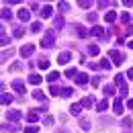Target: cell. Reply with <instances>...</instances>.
<instances>
[{"mask_svg":"<svg viewBox=\"0 0 133 133\" xmlns=\"http://www.w3.org/2000/svg\"><path fill=\"white\" fill-rule=\"evenodd\" d=\"M53 45H55V31L49 29V31L45 33V37L41 39V47H45V49H47V47H53Z\"/></svg>","mask_w":133,"mask_h":133,"instance_id":"cell-1","label":"cell"},{"mask_svg":"<svg viewBox=\"0 0 133 133\" xmlns=\"http://www.w3.org/2000/svg\"><path fill=\"white\" fill-rule=\"evenodd\" d=\"M109 55H111V59H113L115 66H121V64L125 62V55H123L121 51H117V49H111V51H109Z\"/></svg>","mask_w":133,"mask_h":133,"instance_id":"cell-2","label":"cell"},{"mask_svg":"<svg viewBox=\"0 0 133 133\" xmlns=\"http://www.w3.org/2000/svg\"><path fill=\"white\" fill-rule=\"evenodd\" d=\"M33 51H35V45H33V43H27V45H23V47H21L18 53H21V57H31V55H33Z\"/></svg>","mask_w":133,"mask_h":133,"instance_id":"cell-3","label":"cell"},{"mask_svg":"<svg viewBox=\"0 0 133 133\" xmlns=\"http://www.w3.org/2000/svg\"><path fill=\"white\" fill-rule=\"evenodd\" d=\"M6 119H8L10 123H18V121L23 119V115H21V111H15V109H10V111L6 113Z\"/></svg>","mask_w":133,"mask_h":133,"instance_id":"cell-4","label":"cell"},{"mask_svg":"<svg viewBox=\"0 0 133 133\" xmlns=\"http://www.w3.org/2000/svg\"><path fill=\"white\" fill-rule=\"evenodd\" d=\"M72 31H76V33H78V37H80V39H86V37H88V31H86V29H84L82 25H72Z\"/></svg>","mask_w":133,"mask_h":133,"instance_id":"cell-5","label":"cell"},{"mask_svg":"<svg viewBox=\"0 0 133 133\" xmlns=\"http://www.w3.org/2000/svg\"><path fill=\"white\" fill-rule=\"evenodd\" d=\"M12 90H15V92H18V94H25V92H27V90H25L23 80H12Z\"/></svg>","mask_w":133,"mask_h":133,"instance_id":"cell-6","label":"cell"},{"mask_svg":"<svg viewBox=\"0 0 133 133\" xmlns=\"http://www.w3.org/2000/svg\"><path fill=\"white\" fill-rule=\"evenodd\" d=\"M88 82H90V78H88L84 72H78V76H76V84H78V86H86Z\"/></svg>","mask_w":133,"mask_h":133,"instance_id":"cell-7","label":"cell"},{"mask_svg":"<svg viewBox=\"0 0 133 133\" xmlns=\"http://www.w3.org/2000/svg\"><path fill=\"white\" fill-rule=\"evenodd\" d=\"M70 59H72V53H70V51H62V53L57 55V64H62V66L68 64Z\"/></svg>","mask_w":133,"mask_h":133,"instance_id":"cell-8","label":"cell"},{"mask_svg":"<svg viewBox=\"0 0 133 133\" xmlns=\"http://www.w3.org/2000/svg\"><path fill=\"white\" fill-rule=\"evenodd\" d=\"M80 104H82L84 109H90V107H94V96H92V94H88V96H84V98L80 100Z\"/></svg>","mask_w":133,"mask_h":133,"instance_id":"cell-9","label":"cell"},{"mask_svg":"<svg viewBox=\"0 0 133 133\" xmlns=\"http://www.w3.org/2000/svg\"><path fill=\"white\" fill-rule=\"evenodd\" d=\"M90 35L98 37L100 41H104V39H107V37H104V31H102V27H92V29H90Z\"/></svg>","mask_w":133,"mask_h":133,"instance_id":"cell-10","label":"cell"},{"mask_svg":"<svg viewBox=\"0 0 133 133\" xmlns=\"http://www.w3.org/2000/svg\"><path fill=\"white\" fill-rule=\"evenodd\" d=\"M15 53H17L15 49H6V51L2 49V55H0V62H2V64H4V62H8V59H10V57H12Z\"/></svg>","mask_w":133,"mask_h":133,"instance_id":"cell-11","label":"cell"},{"mask_svg":"<svg viewBox=\"0 0 133 133\" xmlns=\"http://www.w3.org/2000/svg\"><path fill=\"white\" fill-rule=\"evenodd\" d=\"M113 111H115L117 115H121V113L125 111V104H123V100H121V98H117V100H115V104H113Z\"/></svg>","mask_w":133,"mask_h":133,"instance_id":"cell-12","label":"cell"},{"mask_svg":"<svg viewBox=\"0 0 133 133\" xmlns=\"http://www.w3.org/2000/svg\"><path fill=\"white\" fill-rule=\"evenodd\" d=\"M27 121H29V123H37V121H39V111L31 109V111H29V115H27Z\"/></svg>","mask_w":133,"mask_h":133,"instance_id":"cell-13","label":"cell"},{"mask_svg":"<svg viewBox=\"0 0 133 133\" xmlns=\"http://www.w3.org/2000/svg\"><path fill=\"white\" fill-rule=\"evenodd\" d=\"M0 102H2V104H10V102H15V96H12V94H8V92H2Z\"/></svg>","mask_w":133,"mask_h":133,"instance_id":"cell-14","label":"cell"},{"mask_svg":"<svg viewBox=\"0 0 133 133\" xmlns=\"http://www.w3.org/2000/svg\"><path fill=\"white\" fill-rule=\"evenodd\" d=\"M10 43V37L4 33V27H2V31H0V45H2V49H4V45H8Z\"/></svg>","mask_w":133,"mask_h":133,"instance_id":"cell-15","label":"cell"},{"mask_svg":"<svg viewBox=\"0 0 133 133\" xmlns=\"http://www.w3.org/2000/svg\"><path fill=\"white\" fill-rule=\"evenodd\" d=\"M51 12H53V6H51V4H47V6H43V8H41V17H43V18L51 17Z\"/></svg>","mask_w":133,"mask_h":133,"instance_id":"cell-16","label":"cell"},{"mask_svg":"<svg viewBox=\"0 0 133 133\" xmlns=\"http://www.w3.org/2000/svg\"><path fill=\"white\" fill-rule=\"evenodd\" d=\"M82 109H84V107L80 104V102H74V104L70 107V113H72V115H80V111H82Z\"/></svg>","mask_w":133,"mask_h":133,"instance_id":"cell-17","label":"cell"},{"mask_svg":"<svg viewBox=\"0 0 133 133\" xmlns=\"http://www.w3.org/2000/svg\"><path fill=\"white\" fill-rule=\"evenodd\" d=\"M104 21L113 25V23H115V21H117V12H115V10H109V12L104 15Z\"/></svg>","mask_w":133,"mask_h":133,"instance_id":"cell-18","label":"cell"},{"mask_svg":"<svg viewBox=\"0 0 133 133\" xmlns=\"http://www.w3.org/2000/svg\"><path fill=\"white\" fill-rule=\"evenodd\" d=\"M41 82H43V78H41L39 74H31V76H29V84H35V86H37V84H41Z\"/></svg>","mask_w":133,"mask_h":133,"instance_id":"cell-19","label":"cell"},{"mask_svg":"<svg viewBox=\"0 0 133 133\" xmlns=\"http://www.w3.org/2000/svg\"><path fill=\"white\" fill-rule=\"evenodd\" d=\"M62 90H64V88H59L57 84H51V86H49V92H51V96H59V94H62Z\"/></svg>","mask_w":133,"mask_h":133,"instance_id":"cell-20","label":"cell"},{"mask_svg":"<svg viewBox=\"0 0 133 133\" xmlns=\"http://www.w3.org/2000/svg\"><path fill=\"white\" fill-rule=\"evenodd\" d=\"M57 10H59L62 15H66L68 10H70V4H68V2H64V0H62V2H57Z\"/></svg>","mask_w":133,"mask_h":133,"instance_id":"cell-21","label":"cell"},{"mask_svg":"<svg viewBox=\"0 0 133 133\" xmlns=\"http://www.w3.org/2000/svg\"><path fill=\"white\" fill-rule=\"evenodd\" d=\"M17 17L21 18V21H29V17H31V12H29L27 8H21V10H18V15H17Z\"/></svg>","mask_w":133,"mask_h":133,"instance_id":"cell-22","label":"cell"},{"mask_svg":"<svg viewBox=\"0 0 133 133\" xmlns=\"http://www.w3.org/2000/svg\"><path fill=\"white\" fill-rule=\"evenodd\" d=\"M107 109H109V100H104V98H102L98 104H96V111H98V113H104Z\"/></svg>","mask_w":133,"mask_h":133,"instance_id":"cell-23","label":"cell"},{"mask_svg":"<svg viewBox=\"0 0 133 133\" xmlns=\"http://www.w3.org/2000/svg\"><path fill=\"white\" fill-rule=\"evenodd\" d=\"M115 84H119V86H121L119 90H123V88H127V86H125V78H123L121 74H117V76H115Z\"/></svg>","mask_w":133,"mask_h":133,"instance_id":"cell-24","label":"cell"},{"mask_svg":"<svg viewBox=\"0 0 133 133\" xmlns=\"http://www.w3.org/2000/svg\"><path fill=\"white\" fill-rule=\"evenodd\" d=\"M102 92H104L107 96H113V94H115V86H111V84H107V86L102 88Z\"/></svg>","mask_w":133,"mask_h":133,"instance_id":"cell-25","label":"cell"},{"mask_svg":"<svg viewBox=\"0 0 133 133\" xmlns=\"http://www.w3.org/2000/svg\"><path fill=\"white\" fill-rule=\"evenodd\" d=\"M33 98H35V100H41V102L45 104V94H43L41 90H35V92H33Z\"/></svg>","mask_w":133,"mask_h":133,"instance_id":"cell-26","label":"cell"},{"mask_svg":"<svg viewBox=\"0 0 133 133\" xmlns=\"http://www.w3.org/2000/svg\"><path fill=\"white\" fill-rule=\"evenodd\" d=\"M18 70H23V64H21V62H12L10 68H8V72H18Z\"/></svg>","mask_w":133,"mask_h":133,"instance_id":"cell-27","label":"cell"},{"mask_svg":"<svg viewBox=\"0 0 133 133\" xmlns=\"http://www.w3.org/2000/svg\"><path fill=\"white\" fill-rule=\"evenodd\" d=\"M131 125H133V119H131V117H125V119L121 121V127H125V129H129Z\"/></svg>","mask_w":133,"mask_h":133,"instance_id":"cell-28","label":"cell"},{"mask_svg":"<svg viewBox=\"0 0 133 133\" xmlns=\"http://www.w3.org/2000/svg\"><path fill=\"white\" fill-rule=\"evenodd\" d=\"M88 53H90V55H98V53H100L98 45H94V43H92V45H88Z\"/></svg>","mask_w":133,"mask_h":133,"instance_id":"cell-29","label":"cell"},{"mask_svg":"<svg viewBox=\"0 0 133 133\" xmlns=\"http://www.w3.org/2000/svg\"><path fill=\"white\" fill-rule=\"evenodd\" d=\"M12 33H15V37H18V39H21V37H23V35H25V29H23V27H15V29H12Z\"/></svg>","mask_w":133,"mask_h":133,"instance_id":"cell-30","label":"cell"},{"mask_svg":"<svg viewBox=\"0 0 133 133\" xmlns=\"http://www.w3.org/2000/svg\"><path fill=\"white\" fill-rule=\"evenodd\" d=\"M53 25H55V29H64V18L55 17V18H53Z\"/></svg>","mask_w":133,"mask_h":133,"instance_id":"cell-31","label":"cell"},{"mask_svg":"<svg viewBox=\"0 0 133 133\" xmlns=\"http://www.w3.org/2000/svg\"><path fill=\"white\" fill-rule=\"evenodd\" d=\"M121 23H123V25H129V23H131L129 12H121Z\"/></svg>","mask_w":133,"mask_h":133,"instance_id":"cell-32","label":"cell"},{"mask_svg":"<svg viewBox=\"0 0 133 133\" xmlns=\"http://www.w3.org/2000/svg\"><path fill=\"white\" fill-rule=\"evenodd\" d=\"M100 70H109V68H111V62H109V59H107V57H102V59H100Z\"/></svg>","mask_w":133,"mask_h":133,"instance_id":"cell-33","label":"cell"},{"mask_svg":"<svg viewBox=\"0 0 133 133\" xmlns=\"http://www.w3.org/2000/svg\"><path fill=\"white\" fill-rule=\"evenodd\" d=\"M111 4H115V2H109V0H100V2H96V6H98L100 10L107 8V6H111Z\"/></svg>","mask_w":133,"mask_h":133,"instance_id":"cell-34","label":"cell"},{"mask_svg":"<svg viewBox=\"0 0 133 133\" xmlns=\"http://www.w3.org/2000/svg\"><path fill=\"white\" fill-rule=\"evenodd\" d=\"M2 131H12V133H17L18 127H17V125H2Z\"/></svg>","mask_w":133,"mask_h":133,"instance_id":"cell-35","label":"cell"},{"mask_svg":"<svg viewBox=\"0 0 133 133\" xmlns=\"http://www.w3.org/2000/svg\"><path fill=\"white\" fill-rule=\"evenodd\" d=\"M31 31H33V33H39V31H43V25H41V23H33V25H31Z\"/></svg>","mask_w":133,"mask_h":133,"instance_id":"cell-36","label":"cell"},{"mask_svg":"<svg viewBox=\"0 0 133 133\" xmlns=\"http://www.w3.org/2000/svg\"><path fill=\"white\" fill-rule=\"evenodd\" d=\"M80 127H82L84 131H88V129H90V121H88V119H80Z\"/></svg>","mask_w":133,"mask_h":133,"instance_id":"cell-37","label":"cell"},{"mask_svg":"<svg viewBox=\"0 0 133 133\" xmlns=\"http://www.w3.org/2000/svg\"><path fill=\"white\" fill-rule=\"evenodd\" d=\"M57 78H59V74H57V72H49V74H47V80H49L51 84L55 82V80H57Z\"/></svg>","mask_w":133,"mask_h":133,"instance_id":"cell-38","label":"cell"},{"mask_svg":"<svg viewBox=\"0 0 133 133\" xmlns=\"http://www.w3.org/2000/svg\"><path fill=\"white\" fill-rule=\"evenodd\" d=\"M66 76H68V78H76V76H78L76 68H70V70H66Z\"/></svg>","mask_w":133,"mask_h":133,"instance_id":"cell-39","label":"cell"},{"mask_svg":"<svg viewBox=\"0 0 133 133\" xmlns=\"http://www.w3.org/2000/svg\"><path fill=\"white\" fill-rule=\"evenodd\" d=\"M78 4H80V6H82V8H86V10H88V8H90V6H92V4H94V2H90V0H80V2H78Z\"/></svg>","mask_w":133,"mask_h":133,"instance_id":"cell-40","label":"cell"},{"mask_svg":"<svg viewBox=\"0 0 133 133\" xmlns=\"http://www.w3.org/2000/svg\"><path fill=\"white\" fill-rule=\"evenodd\" d=\"M25 133H39V127H35V125H29V127H25Z\"/></svg>","mask_w":133,"mask_h":133,"instance_id":"cell-41","label":"cell"},{"mask_svg":"<svg viewBox=\"0 0 133 133\" xmlns=\"http://www.w3.org/2000/svg\"><path fill=\"white\" fill-rule=\"evenodd\" d=\"M2 18H6V21H8V18H12V12H10L8 8H2Z\"/></svg>","mask_w":133,"mask_h":133,"instance_id":"cell-42","label":"cell"},{"mask_svg":"<svg viewBox=\"0 0 133 133\" xmlns=\"http://www.w3.org/2000/svg\"><path fill=\"white\" fill-rule=\"evenodd\" d=\"M72 94H74L72 88H64V90H62V96H72Z\"/></svg>","mask_w":133,"mask_h":133,"instance_id":"cell-43","label":"cell"},{"mask_svg":"<svg viewBox=\"0 0 133 133\" xmlns=\"http://www.w3.org/2000/svg\"><path fill=\"white\" fill-rule=\"evenodd\" d=\"M47 66H49L47 59H41V62H39V68H41V70H47Z\"/></svg>","mask_w":133,"mask_h":133,"instance_id":"cell-44","label":"cell"},{"mask_svg":"<svg viewBox=\"0 0 133 133\" xmlns=\"http://www.w3.org/2000/svg\"><path fill=\"white\" fill-rule=\"evenodd\" d=\"M90 82L94 84V86H98V84L102 82V78H100V76H94V78H92V80H90Z\"/></svg>","mask_w":133,"mask_h":133,"instance_id":"cell-45","label":"cell"},{"mask_svg":"<svg viewBox=\"0 0 133 133\" xmlns=\"http://www.w3.org/2000/svg\"><path fill=\"white\" fill-rule=\"evenodd\" d=\"M43 123H45L47 127H49V125H53V117H45V119H43Z\"/></svg>","mask_w":133,"mask_h":133,"instance_id":"cell-46","label":"cell"},{"mask_svg":"<svg viewBox=\"0 0 133 133\" xmlns=\"http://www.w3.org/2000/svg\"><path fill=\"white\" fill-rule=\"evenodd\" d=\"M2 4H6V6H10V4H21V2H18V0H4Z\"/></svg>","mask_w":133,"mask_h":133,"instance_id":"cell-47","label":"cell"},{"mask_svg":"<svg viewBox=\"0 0 133 133\" xmlns=\"http://www.w3.org/2000/svg\"><path fill=\"white\" fill-rule=\"evenodd\" d=\"M121 4H125V6H127V8H129V6H133V0H123V2H121Z\"/></svg>","mask_w":133,"mask_h":133,"instance_id":"cell-48","label":"cell"},{"mask_svg":"<svg viewBox=\"0 0 133 133\" xmlns=\"http://www.w3.org/2000/svg\"><path fill=\"white\" fill-rule=\"evenodd\" d=\"M31 10H33V12H37V10H39V4H37V2H33V4H31Z\"/></svg>","mask_w":133,"mask_h":133,"instance_id":"cell-49","label":"cell"},{"mask_svg":"<svg viewBox=\"0 0 133 133\" xmlns=\"http://www.w3.org/2000/svg\"><path fill=\"white\" fill-rule=\"evenodd\" d=\"M88 21H92V23H94V21H96V15H94V12H90V15H88Z\"/></svg>","mask_w":133,"mask_h":133,"instance_id":"cell-50","label":"cell"},{"mask_svg":"<svg viewBox=\"0 0 133 133\" xmlns=\"http://www.w3.org/2000/svg\"><path fill=\"white\" fill-rule=\"evenodd\" d=\"M127 109H133V100H127Z\"/></svg>","mask_w":133,"mask_h":133,"instance_id":"cell-51","label":"cell"},{"mask_svg":"<svg viewBox=\"0 0 133 133\" xmlns=\"http://www.w3.org/2000/svg\"><path fill=\"white\" fill-rule=\"evenodd\" d=\"M127 76H129V78H131V80H133V68H131V70H129V72H127Z\"/></svg>","mask_w":133,"mask_h":133,"instance_id":"cell-52","label":"cell"},{"mask_svg":"<svg viewBox=\"0 0 133 133\" xmlns=\"http://www.w3.org/2000/svg\"><path fill=\"white\" fill-rule=\"evenodd\" d=\"M55 133H70V131H68V129H57Z\"/></svg>","mask_w":133,"mask_h":133,"instance_id":"cell-53","label":"cell"},{"mask_svg":"<svg viewBox=\"0 0 133 133\" xmlns=\"http://www.w3.org/2000/svg\"><path fill=\"white\" fill-rule=\"evenodd\" d=\"M127 45H129V49H133V41H129V43H127Z\"/></svg>","mask_w":133,"mask_h":133,"instance_id":"cell-54","label":"cell"},{"mask_svg":"<svg viewBox=\"0 0 133 133\" xmlns=\"http://www.w3.org/2000/svg\"><path fill=\"white\" fill-rule=\"evenodd\" d=\"M129 35H133V27H129Z\"/></svg>","mask_w":133,"mask_h":133,"instance_id":"cell-55","label":"cell"},{"mask_svg":"<svg viewBox=\"0 0 133 133\" xmlns=\"http://www.w3.org/2000/svg\"><path fill=\"white\" fill-rule=\"evenodd\" d=\"M125 133H131V131H125Z\"/></svg>","mask_w":133,"mask_h":133,"instance_id":"cell-56","label":"cell"},{"mask_svg":"<svg viewBox=\"0 0 133 133\" xmlns=\"http://www.w3.org/2000/svg\"><path fill=\"white\" fill-rule=\"evenodd\" d=\"M2 133H4V131H2Z\"/></svg>","mask_w":133,"mask_h":133,"instance_id":"cell-57","label":"cell"}]
</instances>
